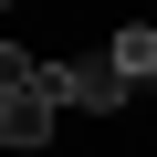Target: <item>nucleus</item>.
<instances>
[{
    "instance_id": "f257e3e1",
    "label": "nucleus",
    "mask_w": 157,
    "mask_h": 157,
    "mask_svg": "<svg viewBox=\"0 0 157 157\" xmlns=\"http://www.w3.org/2000/svg\"><path fill=\"white\" fill-rule=\"evenodd\" d=\"M42 94H52L63 115H115V105H126V73H115L105 52H84V63H42Z\"/></svg>"
},
{
    "instance_id": "f03ea898",
    "label": "nucleus",
    "mask_w": 157,
    "mask_h": 157,
    "mask_svg": "<svg viewBox=\"0 0 157 157\" xmlns=\"http://www.w3.org/2000/svg\"><path fill=\"white\" fill-rule=\"evenodd\" d=\"M52 126H63V105H52L42 84H32V94H11V105H0V147H42Z\"/></svg>"
},
{
    "instance_id": "7ed1b4c3",
    "label": "nucleus",
    "mask_w": 157,
    "mask_h": 157,
    "mask_svg": "<svg viewBox=\"0 0 157 157\" xmlns=\"http://www.w3.org/2000/svg\"><path fill=\"white\" fill-rule=\"evenodd\" d=\"M105 63L126 73V94H136V84H157V21H126V32L105 42Z\"/></svg>"
},
{
    "instance_id": "20e7f679",
    "label": "nucleus",
    "mask_w": 157,
    "mask_h": 157,
    "mask_svg": "<svg viewBox=\"0 0 157 157\" xmlns=\"http://www.w3.org/2000/svg\"><path fill=\"white\" fill-rule=\"evenodd\" d=\"M32 84H42V63H32L21 42H0V105H11V94H32Z\"/></svg>"
},
{
    "instance_id": "39448f33",
    "label": "nucleus",
    "mask_w": 157,
    "mask_h": 157,
    "mask_svg": "<svg viewBox=\"0 0 157 157\" xmlns=\"http://www.w3.org/2000/svg\"><path fill=\"white\" fill-rule=\"evenodd\" d=\"M0 11H11V0H0Z\"/></svg>"
}]
</instances>
